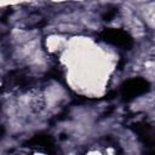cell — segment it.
I'll return each instance as SVG.
<instances>
[{"label":"cell","instance_id":"obj_2","mask_svg":"<svg viewBox=\"0 0 155 155\" xmlns=\"http://www.w3.org/2000/svg\"><path fill=\"white\" fill-rule=\"evenodd\" d=\"M150 88V84L143 78H132L125 81L121 86V96L125 101L133 99L140 94H144Z\"/></svg>","mask_w":155,"mask_h":155},{"label":"cell","instance_id":"obj_4","mask_svg":"<svg viewBox=\"0 0 155 155\" xmlns=\"http://www.w3.org/2000/svg\"><path fill=\"white\" fill-rule=\"evenodd\" d=\"M116 13V11H115V8L113 10V11H108V12H105L104 15H103V19H105V21H110L113 17H114V15Z\"/></svg>","mask_w":155,"mask_h":155},{"label":"cell","instance_id":"obj_1","mask_svg":"<svg viewBox=\"0 0 155 155\" xmlns=\"http://www.w3.org/2000/svg\"><path fill=\"white\" fill-rule=\"evenodd\" d=\"M101 39L110 45L121 47V48H131L133 45V39L132 36L122 30V29H115V28H105L101 34Z\"/></svg>","mask_w":155,"mask_h":155},{"label":"cell","instance_id":"obj_3","mask_svg":"<svg viewBox=\"0 0 155 155\" xmlns=\"http://www.w3.org/2000/svg\"><path fill=\"white\" fill-rule=\"evenodd\" d=\"M28 144L30 147H34V148H38L47 154H53L54 151V143H53V139L51 136L48 134H38L35 137H33Z\"/></svg>","mask_w":155,"mask_h":155},{"label":"cell","instance_id":"obj_5","mask_svg":"<svg viewBox=\"0 0 155 155\" xmlns=\"http://www.w3.org/2000/svg\"><path fill=\"white\" fill-rule=\"evenodd\" d=\"M147 155H153V154H151V153H149V154H147Z\"/></svg>","mask_w":155,"mask_h":155}]
</instances>
